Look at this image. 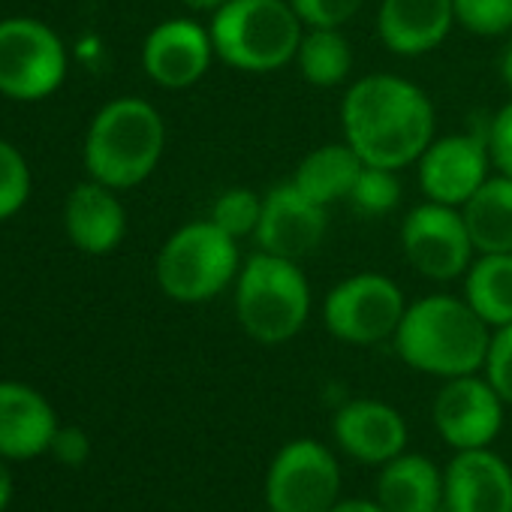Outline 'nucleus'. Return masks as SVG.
Listing matches in <instances>:
<instances>
[{"instance_id": "f8f14e48", "label": "nucleus", "mask_w": 512, "mask_h": 512, "mask_svg": "<svg viewBox=\"0 0 512 512\" xmlns=\"http://www.w3.org/2000/svg\"><path fill=\"white\" fill-rule=\"evenodd\" d=\"M503 413L506 404L482 371L443 380L431 404L434 431L455 452L491 446L503 428Z\"/></svg>"}, {"instance_id": "6ab92c4d", "label": "nucleus", "mask_w": 512, "mask_h": 512, "mask_svg": "<svg viewBox=\"0 0 512 512\" xmlns=\"http://www.w3.org/2000/svg\"><path fill=\"white\" fill-rule=\"evenodd\" d=\"M118 190L100 184V181H85L73 187L64 205V226L70 241L91 256L112 253L124 235H127V211L121 199L115 196Z\"/></svg>"}, {"instance_id": "0eeeda50", "label": "nucleus", "mask_w": 512, "mask_h": 512, "mask_svg": "<svg viewBox=\"0 0 512 512\" xmlns=\"http://www.w3.org/2000/svg\"><path fill=\"white\" fill-rule=\"evenodd\" d=\"M407 311L404 290L380 272H359L335 284L323 299L326 332L350 347L392 341Z\"/></svg>"}, {"instance_id": "e433bc0d", "label": "nucleus", "mask_w": 512, "mask_h": 512, "mask_svg": "<svg viewBox=\"0 0 512 512\" xmlns=\"http://www.w3.org/2000/svg\"><path fill=\"white\" fill-rule=\"evenodd\" d=\"M434 512H452V509H449V506H437Z\"/></svg>"}, {"instance_id": "ddd939ff", "label": "nucleus", "mask_w": 512, "mask_h": 512, "mask_svg": "<svg viewBox=\"0 0 512 512\" xmlns=\"http://www.w3.org/2000/svg\"><path fill=\"white\" fill-rule=\"evenodd\" d=\"M329 229V208L308 199L293 181L275 184L263 193V214L256 223V250H266L284 260H305L311 256Z\"/></svg>"}, {"instance_id": "4be33fe9", "label": "nucleus", "mask_w": 512, "mask_h": 512, "mask_svg": "<svg viewBox=\"0 0 512 512\" xmlns=\"http://www.w3.org/2000/svg\"><path fill=\"white\" fill-rule=\"evenodd\" d=\"M476 253H512V178L488 175L461 205Z\"/></svg>"}, {"instance_id": "a211bd4d", "label": "nucleus", "mask_w": 512, "mask_h": 512, "mask_svg": "<svg viewBox=\"0 0 512 512\" xmlns=\"http://www.w3.org/2000/svg\"><path fill=\"white\" fill-rule=\"evenodd\" d=\"M55 434V410L40 392L22 383H0V458H37L52 449Z\"/></svg>"}, {"instance_id": "5701e85b", "label": "nucleus", "mask_w": 512, "mask_h": 512, "mask_svg": "<svg viewBox=\"0 0 512 512\" xmlns=\"http://www.w3.org/2000/svg\"><path fill=\"white\" fill-rule=\"evenodd\" d=\"M464 281V302L491 329L512 323V253H479Z\"/></svg>"}, {"instance_id": "2f4dec72", "label": "nucleus", "mask_w": 512, "mask_h": 512, "mask_svg": "<svg viewBox=\"0 0 512 512\" xmlns=\"http://www.w3.org/2000/svg\"><path fill=\"white\" fill-rule=\"evenodd\" d=\"M52 452L64 461V464H82L91 452V443L85 437V431L79 428H58L55 440H52Z\"/></svg>"}, {"instance_id": "7ed1b4c3", "label": "nucleus", "mask_w": 512, "mask_h": 512, "mask_svg": "<svg viewBox=\"0 0 512 512\" xmlns=\"http://www.w3.org/2000/svg\"><path fill=\"white\" fill-rule=\"evenodd\" d=\"M232 287V305L241 332L263 347H281L293 341L311 320L314 293L296 260L256 250L241 263Z\"/></svg>"}, {"instance_id": "a878e982", "label": "nucleus", "mask_w": 512, "mask_h": 512, "mask_svg": "<svg viewBox=\"0 0 512 512\" xmlns=\"http://www.w3.org/2000/svg\"><path fill=\"white\" fill-rule=\"evenodd\" d=\"M401 196H404V187H401V178L395 169L365 166L359 172L356 187L347 202L365 217H383L401 205Z\"/></svg>"}, {"instance_id": "c85d7f7f", "label": "nucleus", "mask_w": 512, "mask_h": 512, "mask_svg": "<svg viewBox=\"0 0 512 512\" xmlns=\"http://www.w3.org/2000/svg\"><path fill=\"white\" fill-rule=\"evenodd\" d=\"M482 374L494 386V392L503 398V404L512 407V323L491 329V344H488Z\"/></svg>"}, {"instance_id": "6e6552de", "label": "nucleus", "mask_w": 512, "mask_h": 512, "mask_svg": "<svg viewBox=\"0 0 512 512\" xmlns=\"http://www.w3.org/2000/svg\"><path fill=\"white\" fill-rule=\"evenodd\" d=\"M338 455L311 437L284 443L266 470V509L272 512H329L341 500Z\"/></svg>"}, {"instance_id": "423d86ee", "label": "nucleus", "mask_w": 512, "mask_h": 512, "mask_svg": "<svg viewBox=\"0 0 512 512\" xmlns=\"http://www.w3.org/2000/svg\"><path fill=\"white\" fill-rule=\"evenodd\" d=\"M241 272V241L214 220H193L175 229L157 253V284L166 299L202 305L217 299Z\"/></svg>"}, {"instance_id": "393cba45", "label": "nucleus", "mask_w": 512, "mask_h": 512, "mask_svg": "<svg viewBox=\"0 0 512 512\" xmlns=\"http://www.w3.org/2000/svg\"><path fill=\"white\" fill-rule=\"evenodd\" d=\"M260 214H263V193H256L250 187H229L214 199L208 220H214L226 235L241 241V238H253Z\"/></svg>"}, {"instance_id": "dca6fc26", "label": "nucleus", "mask_w": 512, "mask_h": 512, "mask_svg": "<svg viewBox=\"0 0 512 512\" xmlns=\"http://www.w3.org/2000/svg\"><path fill=\"white\" fill-rule=\"evenodd\" d=\"M443 506L452 512H512V467L491 449H461L443 467Z\"/></svg>"}, {"instance_id": "cd10ccee", "label": "nucleus", "mask_w": 512, "mask_h": 512, "mask_svg": "<svg viewBox=\"0 0 512 512\" xmlns=\"http://www.w3.org/2000/svg\"><path fill=\"white\" fill-rule=\"evenodd\" d=\"M31 193V169L22 151L0 139V220L22 211Z\"/></svg>"}, {"instance_id": "473e14b6", "label": "nucleus", "mask_w": 512, "mask_h": 512, "mask_svg": "<svg viewBox=\"0 0 512 512\" xmlns=\"http://www.w3.org/2000/svg\"><path fill=\"white\" fill-rule=\"evenodd\" d=\"M329 512H386L377 500H365V497H341Z\"/></svg>"}, {"instance_id": "c756f323", "label": "nucleus", "mask_w": 512, "mask_h": 512, "mask_svg": "<svg viewBox=\"0 0 512 512\" xmlns=\"http://www.w3.org/2000/svg\"><path fill=\"white\" fill-rule=\"evenodd\" d=\"M305 28H344L365 0H290Z\"/></svg>"}, {"instance_id": "f03ea898", "label": "nucleus", "mask_w": 512, "mask_h": 512, "mask_svg": "<svg viewBox=\"0 0 512 512\" xmlns=\"http://www.w3.org/2000/svg\"><path fill=\"white\" fill-rule=\"evenodd\" d=\"M392 344L407 368L452 380L482 371L491 344V326L482 323L464 296L431 293L407 305Z\"/></svg>"}, {"instance_id": "4468645a", "label": "nucleus", "mask_w": 512, "mask_h": 512, "mask_svg": "<svg viewBox=\"0 0 512 512\" xmlns=\"http://www.w3.org/2000/svg\"><path fill=\"white\" fill-rule=\"evenodd\" d=\"M211 31L193 19H166L142 43V67L148 79L166 91L193 88L214 61Z\"/></svg>"}, {"instance_id": "bb28decb", "label": "nucleus", "mask_w": 512, "mask_h": 512, "mask_svg": "<svg viewBox=\"0 0 512 512\" xmlns=\"http://www.w3.org/2000/svg\"><path fill=\"white\" fill-rule=\"evenodd\" d=\"M455 28L494 40L512 34V0H452Z\"/></svg>"}, {"instance_id": "1a4fd4ad", "label": "nucleus", "mask_w": 512, "mask_h": 512, "mask_svg": "<svg viewBox=\"0 0 512 512\" xmlns=\"http://www.w3.org/2000/svg\"><path fill=\"white\" fill-rule=\"evenodd\" d=\"M398 241L404 250V260L422 278L437 284L464 278L470 263L476 260V247L461 208L440 205L431 199L413 205L404 214Z\"/></svg>"}, {"instance_id": "20e7f679", "label": "nucleus", "mask_w": 512, "mask_h": 512, "mask_svg": "<svg viewBox=\"0 0 512 512\" xmlns=\"http://www.w3.org/2000/svg\"><path fill=\"white\" fill-rule=\"evenodd\" d=\"M163 148L166 124L160 112L148 100L118 97L91 121L85 139V166L94 181L112 190H130L157 169Z\"/></svg>"}, {"instance_id": "412c9836", "label": "nucleus", "mask_w": 512, "mask_h": 512, "mask_svg": "<svg viewBox=\"0 0 512 512\" xmlns=\"http://www.w3.org/2000/svg\"><path fill=\"white\" fill-rule=\"evenodd\" d=\"M362 169H365L362 157L347 142H326L299 160L290 181L317 205L332 208L335 202L350 199Z\"/></svg>"}, {"instance_id": "aec40b11", "label": "nucleus", "mask_w": 512, "mask_h": 512, "mask_svg": "<svg viewBox=\"0 0 512 512\" xmlns=\"http://www.w3.org/2000/svg\"><path fill=\"white\" fill-rule=\"evenodd\" d=\"M374 500L386 512H434L443 506V470L419 452H401L380 464Z\"/></svg>"}, {"instance_id": "4c0bfd02", "label": "nucleus", "mask_w": 512, "mask_h": 512, "mask_svg": "<svg viewBox=\"0 0 512 512\" xmlns=\"http://www.w3.org/2000/svg\"><path fill=\"white\" fill-rule=\"evenodd\" d=\"M266 512H272V509H266Z\"/></svg>"}, {"instance_id": "f257e3e1", "label": "nucleus", "mask_w": 512, "mask_h": 512, "mask_svg": "<svg viewBox=\"0 0 512 512\" xmlns=\"http://www.w3.org/2000/svg\"><path fill=\"white\" fill-rule=\"evenodd\" d=\"M341 130L365 166L401 172L434 142L437 109L416 82L392 73H368L341 100Z\"/></svg>"}, {"instance_id": "c9c22d12", "label": "nucleus", "mask_w": 512, "mask_h": 512, "mask_svg": "<svg viewBox=\"0 0 512 512\" xmlns=\"http://www.w3.org/2000/svg\"><path fill=\"white\" fill-rule=\"evenodd\" d=\"M181 4L193 13H217L223 4H229V0H181Z\"/></svg>"}, {"instance_id": "f3484780", "label": "nucleus", "mask_w": 512, "mask_h": 512, "mask_svg": "<svg viewBox=\"0 0 512 512\" xmlns=\"http://www.w3.org/2000/svg\"><path fill=\"white\" fill-rule=\"evenodd\" d=\"M377 40L398 58H422L446 43L455 28L452 0H380Z\"/></svg>"}, {"instance_id": "7c9ffc66", "label": "nucleus", "mask_w": 512, "mask_h": 512, "mask_svg": "<svg viewBox=\"0 0 512 512\" xmlns=\"http://www.w3.org/2000/svg\"><path fill=\"white\" fill-rule=\"evenodd\" d=\"M491 169L512 178V100L503 103L485 124Z\"/></svg>"}, {"instance_id": "9d476101", "label": "nucleus", "mask_w": 512, "mask_h": 512, "mask_svg": "<svg viewBox=\"0 0 512 512\" xmlns=\"http://www.w3.org/2000/svg\"><path fill=\"white\" fill-rule=\"evenodd\" d=\"M67 52L61 37L37 19L0 22V94L43 100L61 88Z\"/></svg>"}, {"instance_id": "2eb2a0df", "label": "nucleus", "mask_w": 512, "mask_h": 512, "mask_svg": "<svg viewBox=\"0 0 512 512\" xmlns=\"http://www.w3.org/2000/svg\"><path fill=\"white\" fill-rule=\"evenodd\" d=\"M335 446L359 464H386L395 455L407 452V422L404 416L377 398L344 401L332 416Z\"/></svg>"}, {"instance_id": "39448f33", "label": "nucleus", "mask_w": 512, "mask_h": 512, "mask_svg": "<svg viewBox=\"0 0 512 512\" xmlns=\"http://www.w3.org/2000/svg\"><path fill=\"white\" fill-rule=\"evenodd\" d=\"M214 55L241 73H275L296 64L305 34L290 0H229L211 13Z\"/></svg>"}, {"instance_id": "f704fd0d", "label": "nucleus", "mask_w": 512, "mask_h": 512, "mask_svg": "<svg viewBox=\"0 0 512 512\" xmlns=\"http://www.w3.org/2000/svg\"><path fill=\"white\" fill-rule=\"evenodd\" d=\"M10 497H13V476H10L7 464H4V461H0V512H4V509H7Z\"/></svg>"}, {"instance_id": "b1692460", "label": "nucleus", "mask_w": 512, "mask_h": 512, "mask_svg": "<svg viewBox=\"0 0 512 512\" xmlns=\"http://www.w3.org/2000/svg\"><path fill=\"white\" fill-rule=\"evenodd\" d=\"M296 67L311 88H338L353 73V46L341 28H305Z\"/></svg>"}, {"instance_id": "9b49d317", "label": "nucleus", "mask_w": 512, "mask_h": 512, "mask_svg": "<svg viewBox=\"0 0 512 512\" xmlns=\"http://www.w3.org/2000/svg\"><path fill=\"white\" fill-rule=\"evenodd\" d=\"M485 124H476L464 133L434 136V142L416 160L419 190L425 199L461 208L485 184L491 175Z\"/></svg>"}, {"instance_id": "72a5a7b5", "label": "nucleus", "mask_w": 512, "mask_h": 512, "mask_svg": "<svg viewBox=\"0 0 512 512\" xmlns=\"http://www.w3.org/2000/svg\"><path fill=\"white\" fill-rule=\"evenodd\" d=\"M497 70H500L503 85L512 91V34H509V40H506V46H503V52H500V64H497Z\"/></svg>"}]
</instances>
